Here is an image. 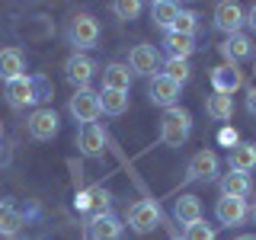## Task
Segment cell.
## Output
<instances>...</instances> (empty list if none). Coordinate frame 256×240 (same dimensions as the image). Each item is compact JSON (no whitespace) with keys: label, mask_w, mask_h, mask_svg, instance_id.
Returning <instances> with one entry per match:
<instances>
[{"label":"cell","mask_w":256,"mask_h":240,"mask_svg":"<svg viewBox=\"0 0 256 240\" xmlns=\"http://www.w3.org/2000/svg\"><path fill=\"white\" fill-rule=\"evenodd\" d=\"M54 86L45 74H22V77H13L4 84V96L13 109H26V106H36V102H45L52 100Z\"/></svg>","instance_id":"cell-1"},{"label":"cell","mask_w":256,"mask_h":240,"mask_svg":"<svg viewBox=\"0 0 256 240\" xmlns=\"http://www.w3.org/2000/svg\"><path fill=\"white\" fill-rule=\"evenodd\" d=\"M192 134V112L182 109V106H173V109H164L160 116V141L166 148H182Z\"/></svg>","instance_id":"cell-2"},{"label":"cell","mask_w":256,"mask_h":240,"mask_svg":"<svg viewBox=\"0 0 256 240\" xmlns=\"http://www.w3.org/2000/svg\"><path fill=\"white\" fill-rule=\"evenodd\" d=\"M68 42L74 48H93L100 42V22L90 13H77L68 26Z\"/></svg>","instance_id":"cell-3"},{"label":"cell","mask_w":256,"mask_h":240,"mask_svg":"<svg viewBox=\"0 0 256 240\" xmlns=\"http://www.w3.org/2000/svg\"><path fill=\"white\" fill-rule=\"evenodd\" d=\"M164 61H160V52L154 45H134L132 54H128V70L138 77H157Z\"/></svg>","instance_id":"cell-4"},{"label":"cell","mask_w":256,"mask_h":240,"mask_svg":"<svg viewBox=\"0 0 256 240\" xmlns=\"http://www.w3.org/2000/svg\"><path fill=\"white\" fill-rule=\"evenodd\" d=\"M68 109H70V116H74V122L80 125H90L100 118V93H93L90 86L86 90H77L74 96H70V102H68Z\"/></svg>","instance_id":"cell-5"},{"label":"cell","mask_w":256,"mask_h":240,"mask_svg":"<svg viewBox=\"0 0 256 240\" xmlns=\"http://www.w3.org/2000/svg\"><path fill=\"white\" fill-rule=\"evenodd\" d=\"M180 93H182V86H180V84H173L170 77H164V74L150 77L148 100L154 102V106H160V109H173V106H180Z\"/></svg>","instance_id":"cell-6"},{"label":"cell","mask_w":256,"mask_h":240,"mask_svg":"<svg viewBox=\"0 0 256 240\" xmlns=\"http://www.w3.org/2000/svg\"><path fill=\"white\" fill-rule=\"evenodd\" d=\"M244 22H246V13L234 0H224V4L214 6V29L224 32V36H237L244 29Z\"/></svg>","instance_id":"cell-7"},{"label":"cell","mask_w":256,"mask_h":240,"mask_svg":"<svg viewBox=\"0 0 256 240\" xmlns=\"http://www.w3.org/2000/svg\"><path fill=\"white\" fill-rule=\"evenodd\" d=\"M29 134L36 141H52L54 134H58V128H61V118H58V112H54L52 106H42V109H36L29 116Z\"/></svg>","instance_id":"cell-8"},{"label":"cell","mask_w":256,"mask_h":240,"mask_svg":"<svg viewBox=\"0 0 256 240\" xmlns=\"http://www.w3.org/2000/svg\"><path fill=\"white\" fill-rule=\"evenodd\" d=\"M221 170V160L214 150H198V154H192L189 160V166H186V180L189 182H208V180H214Z\"/></svg>","instance_id":"cell-9"},{"label":"cell","mask_w":256,"mask_h":240,"mask_svg":"<svg viewBox=\"0 0 256 240\" xmlns=\"http://www.w3.org/2000/svg\"><path fill=\"white\" fill-rule=\"evenodd\" d=\"M77 212H84L86 218H102V214H109V192L102 186H90L84 189L77 196Z\"/></svg>","instance_id":"cell-10"},{"label":"cell","mask_w":256,"mask_h":240,"mask_svg":"<svg viewBox=\"0 0 256 240\" xmlns=\"http://www.w3.org/2000/svg\"><path fill=\"white\" fill-rule=\"evenodd\" d=\"M157 221H160V212L154 202H134L128 208V228L134 234H150L157 228Z\"/></svg>","instance_id":"cell-11"},{"label":"cell","mask_w":256,"mask_h":240,"mask_svg":"<svg viewBox=\"0 0 256 240\" xmlns=\"http://www.w3.org/2000/svg\"><path fill=\"white\" fill-rule=\"evenodd\" d=\"M93 74H96V61L86 58V54H70V58L64 61V77H68L77 90H86V84L93 80Z\"/></svg>","instance_id":"cell-12"},{"label":"cell","mask_w":256,"mask_h":240,"mask_svg":"<svg viewBox=\"0 0 256 240\" xmlns=\"http://www.w3.org/2000/svg\"><path fill=\"white\" fill-rule=\"evenodd\" d=\"M250 214V208H246V198H230V196H221L218 202H214V218L218 224L224 228H237L240 221Z\"/></svg>","instance_id":"cell-13"},{"label":"cell","mask_w":256,"mask_h":240,"mask_svg":"<svg viewBox=\"0 0 256 240\" xmlns=\"http://www.w3.org/2000/svg\"><path fill=\"white\" fill-rule=\"evenodd\" d=\"M212 86H214V93H221V96H234L240 86H244V70H240L237 64H218V68L212 70Z\"/></svg>","instance_id":"cell-14"},{"label":"cell","mask_w":256,"mask_h":240,"mask_svg":"<svg viewBox=\"0 0 256 240\" xmlns=\"http://www.w3.org/2000/svg\"><path fill=\"white\" fill-rule=\"evenodd\" d=\"M218 52H221L224 64L246 61V58H253V38H250V36H244V32H237V36H228V38H224V42L218 45Z\"/></svg>","instance_id":"cell-15"},{"label":"cell","mask_w":256,"mask_h":240,"mask_svg":"<svg viewBox=\"0 0 256 240\" xmlns=\"http://www.w3.org/2000/svg\"><path fill=\"white\" fill-rule=\"evenodd\" d=\"M77 141H80V150H84L86 157H100L102 150H106V132H102V128L96 125V122H90V125H80Z\"/></svg>","instance_id":"cell-16"},{"label":"cell","mask_w":256,"mask_h":240,"mask_svg":"<svg viewBox=\"0 0 256 240\" xmlns=\"http://www.w3.org/2000/svg\"><path fill=\"white\" fill-rule=\"evenodd\" d=\"M132 70H128V64L122 61H112L102 68V90H122L128 93V86H132Z\"/></svg>","instance_id":"cell-17"},{"label":"cell","mask_w":256,"mask_h":240,"mask_svg":"<svg viewBox=\"0 0 256 240\" xmlns=\"http://www.w3.org/2000/svg\"><path fill=\"white\" fill-rule=\"evenodd\" d=\"M253 192V180L250 173H240V170H230L221 176V196H230V198H246Z\"/></svg>","instance_id":"cell-18"},{"label":"cell","mask_w":256,"mask_h":240,"mask_svg":"<svg viewBox=\"0 0 256 240\" xmlns=\"http://www.w3.org/2000/svg\"><path fill=\"white\" fill-rule=\"evenodd\" d=\"M26 74V54L20 48H0V77L4 80H13V77H22Z\"/></svg>","instance_id":"cell-19"},{"label":"cell","mask_w":256,"mask_h":240,"mask_svg":"<svg viewBox=\"0 0 256 240\" xmlns=\"http://www.w3.org/2000/svg\"><path fill=\"white\" fill-rule=\"evenodd\" d=\"M173 218L180 221V224H196V221H202V202H198V196H180L173 202Z\"/></svg>","instance_id":"cell-20"},{"label":"cell","mask_w":256,"mask_h":240,"mask_svg":"<svg viewBox=\"0 0 256 240\" xmlns=\"http://www.w3.org/2000/svg\"><path fill=\"white\" fill-rule=\"evenodd\" d=\"M164 52H166V58L189 61V54L196 52V38H189V36H176V32H166V36H164Z\"/></svg>","instance_id":"cell-21"},{"label":"cell","mask_w":256,"mask_h":240,"mask_svg":"<svg viewBox=\"0 0 256 240\" xmlns=\"http://www.w3.org/2000/svg\"><path fill=\"white\" fill-rule=\"evenodd\" d=\"M90 237L93 240H118L122 237V221L116 214H102V218L90 221Z\"/></svg>","instance_id":"cell-22"},{"label":"cell","mask_w":256,"mask_h":240,"mask_svg":"<svg viewBox=\"0 0 256 240\" xmlns=\"http://www.w3.org/2000/svg\"><path fill=\"white\" fill-rule=\"evenodd\" d=\"M230 170H240V173L256 170V144L240 141L237 148H230Z\"/></svg>","instance_id":"cell-23"},{"label":"cell","mask_w":256,"mask_h":240,"mask_svg":"<svg viewBox=\"0 0 256 240\" xmlns=\"http://www.w3.org/2000/svg\"><path fill=\"white\" fill-rule=\"evenodd\" d=\"M205 116L214 118V122H228L234 116V96H221V93H212L205 100Z\"/></svg>","instance_id":"cell-24"},{"label":"cell","mask_w":256,"mask_h":240,"mask_svg":"<svg viewBox=\"0 0 256 240\" xmlns=\"http://www.w3.org/2000/svg\"><path fill=\"white\" fill-rule=\"evenodd\" d=\"M180 10H182V6L173 4V0H157V4H150V20H154V26H160V29L170 32V26L176 22Z\"/></svg>","instance_id":"cell-25"},{"label":"cell","mask_w":256,"mask_h":240,"mask_svg":"<svg viewBox=\"0 0 256 240\" xmlns=\"http://www.w3.org/2000/svg\"><path fill=\"white\" fill-rule=\"evenodd\" d=\"M128 106H132V100H128V93H122V90H102L100 93V109L106 112V116H125Z\"/></svg>","instance_id":"cell-26"},{"label":"cell","mask_w":256,"mask_h":240,"mask_svg":"<svg viewBox=\"0 0 256 240\" xmlns=\"http://www.w3.org/2000/svg\"><path fill=\"white\" fill-rule=\"evenodd\" d=\"M20 228H22V214L16 212L10 202H0V234H4V237H13Z\"/></svg>","instance_id":"cell-27"},{"label":"cell","mask_w":256,"mask_h":240,"mask_svg":"<svg viewBox=\"0 0 256 240\" xmlns=\"http://www.w3.org/2000/svg\"><path fill=\"white\" fill-rule=\"evenodd\" d=\"M160 74L164 77H170L173 84H186V80L192 77V68H189V61H176V58H166L164 61V68H160Z\"/></svg>","instance_id":"cell-28"},{"label":"cell","mask_w":256,"mask_h":240,"mask_svg":"<svg viewBox=\"0 0 256 240\" xmlns=\"http://www.w3.org/2000/svg\"><path fill=\"white\" fill-rule=\"evenodd\" d=\"M196 29H198V20H196V13H189V10H180L176 22L170 26V32H176V36H189V38H196Z\"/></svg>","instance_id":"cell-29"},{"label":"cell","mask_w":256,"mask_h":240,"mask_svg":"<svg viewBox=\"0 0 256 240\" xmlns=\"http://www.w3.org/2000/svg\"><path fill=\"white\" fill-rule=\"evenodd\" d=\"M112 10H116V16L122 22H132V20H138L141 4H138V0H118V4H112Z\"/></svg>","instance_id":"cell-30"},{"label":"cell","mask_w":256,"mask_h":240,"mask_svg":"<svg viewBox=\"0 0 256 240\" xmlns=\"http://www.w3.org/2000/svg\"><path fill=\"white\" fill-rule=\"evenodd\" d=\"M182 240H214V228L205 224V221H196V224L186 228V237H182Z\"/></svg>","instance_id":"cell-31"},{"label":"cell","mask_w":256,"mask_h":240,"mask_svg":"<svg viewBox=\"0 0 256 240\" xmlns=\"http://www.w3.org/2000/svg\"><path fill=\"white\" fill-rule=\"evenodd\" d=\"M218 141L224 144V148H237V132H234V128H221V132H218Z\"/></svg>","instance_id":"cell-32"},{"label":"cell","mask_w":256,"mask_h":240,"mask_svg":"<svg viewBox=\"0 0 256 240\" xmlns=\"http://www.w3.org/2000/svg\"><path fill=\"white\" fill-rule=\"evenodd\" d=\"M246 109H250V116H256V86L246 90Z\"/></svg>","instance_id":"cell-33"},{"label":"cell","mask_w":256,"mask_h":240,"mask_svg":"<svg viewBox=\"0 0 256 240\" xmlns=\"http://www.w3.org/2000/svg\"><path fill=\"white\" fill-rule=\"evenodd\" d=\"M246 22H250V29L256 32V4L250 6V13H246Z\"/></svg>","instance_id":"cell-34"},{"label":"cell","mask_w":256,"mask_h":240,"mask_svg":"<svg viewBox=\"0 0 256 240\" xmlns=\"http://www.w3.org/2000/svg\"><path fill=\"white\" fill-rule=\"evenodd\" d=\"M234 240H256V234H240V237H234Z\"/></svg>","instance_id":"cell-35"},{"label":"cell","mask_w":256,"mask_h":240,"mask_svg":"<svg viewBox=\"0 0 256 240\" xmlns=\"http://www.w3.org/2000/svg\"><path fill=\"white\" fill-rule=\"evenodd\" d=\"M250 214H253V221H256V205H253V208H250Z\"/></svg>","instance_id":"cell-36"},{"label":"cell","mask_w":256,"mask_h":240,"mask_svg":"<svg viewBox=\"0 0 256 240\" xmlns=\"http://www.w3.org/2000/svg\"><path fill=\"white\" fill-rule=\"evenodd\" d=\"M0 134H4V125H0Z\"/></svg>","instance_id":"cell-37"}]
</instances>
